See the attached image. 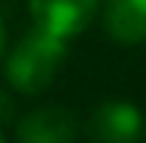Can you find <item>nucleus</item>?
Returning <instances> with one entry per match:
<instances>
[{
	"label": "nucleus",
	"instance_id": "1",
	"mask_svg": "<svg viewBox=\"0 0 146 143\" xmlns=\"http://www.w3.org/2000/svg\"><path fill=\"white\" fill-rule=\"evenodd\" d=\"M62 59H65V41L56 37V34H50V31L34 28L9 53L6 78L22 93H40V90H47L53 84Z\"/></svg>",
	"mask_w": 146,
	"mask_h": 143
},
{
	"label": "nucleus",
	"instance_id": "2",
	"mask_svg": "<svg viewBox=\"0 0 146 143\" xmlns=\"http://www.w3.org/2000/svg\"><path fill=\"white\" fill-rule=\"evenodd\" d=\"M28 6L31 19L40 31H50L68 41L93 22L100 0H28Z\"/></svg>",
	"mask_w": 146,
	"mask_h": 143
},
{
	"label": "nucleus",
	"instance_id": "3",
	"mask_svg": "<svg viewBox=\"0 0 146 143\" xmlns=\"http://www.w3.org/2000/svg\"><path fill=\"white\" fill-rule=\"evenodd\" d=\"M90 143H137L143 134V115L124 100H109L93 109L87 121Z\"/></svg>",
	"mask_w": 146,
	"mask_h": 143
},
{
	"label": "nucleus",
	"instance_id": "4",
	"mask_svg": "<svg viewBox=\"0 0 146 143\" xmlns=\"http://www.w3.org/2000/svg\"><path fill=\"white\" fill-rule=\"evenodd\" d=\"M75 118L72 112L59 109V106H47L22 118L19 124V143H75Z\"/></svg>",
	"mask_w": 146,
	"mask_h": 143
},
{
	"label": "nucleus",
	"instance_id": "5",
	"mask_svg": "<svg viewBox=\"0 0 146 143\" xmlns=\"http://www.w3.org/2000/svg\"><path fill=\"white\" fill-rule=\"evenodd\" d=\"M106 31L118 44L146 41V0H109L103 13Z\"/></svg>",
	"mask_w": 146,
	"mask_h": 143
},
{
	"label": "nucleus",
	"instance_id": "6",
	"mask_svg": "<svg viewBox=\"0 0 146 143\" xmlns=\"http://www.w3.org/2000/svg\"><path fill=\"white\" fill-rule=\"evenodd\" d=\"M3 41H6V31H3V22H0V53H3Z\"/></svg>",
	"mask_w": 146,
	"mask_h": 143
},
{
	"label": "nucleus",
	"instance_id": "7",
	"mask_svg": "<svg viewBox=\"0 0 146 143\" xmlns=\"http://www.w3.org/2000/svg\"><path fill=\"white\" fill-rule=\"evenodd\" d=\"M0 143H3V137H0Z\"/></svg>",
	"mask_w": 146,
	"mask_h": 143
}]
</instances>
